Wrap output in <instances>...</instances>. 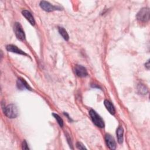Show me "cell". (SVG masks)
Instances as JSON below:
<instances>
[{
  "mask_svg": "<svg viewBox=\"0 0 150 150\" xmlns=\"http://www.w3.org/2000/svg\"><path fill=\"white\" fill-rule=\"evenodd\" d=\"M4 112L6 116L10 118H16L18 114L16 106L13 104H9L6 107H4Z\"/></svg>",
  "mask_w": 150,
  "mask_h": 150,
  "instance_id": "1",
  "label": "cell"
},
{
  "mask_svg": "<svg viewBox=\"0 0 150 150\" xmlns=\"http://www.w3.org/2000/svg\"><path fill=\"white\" fill-rule=\"evenodd\" d=\"M89 114L91 117V118L93 122V123L100 128L104 127V122L101 117L93 110H91L89 111Z\"/></svg>",
  "mask_w": 150,
  "mask_h": 150,
  "instance_id": "2",
  "label": "cell"
},
{
  "mask_svg": "<svg viewBox=\"0 0 150 150\" xmlns=\"http://www.w3.org/2000/svg\"><path fill=\"white\" fill-rule=\"evenodd\" d=\"M150 11L148 8H142L137 13V18L142 22H147L149 19Z\"/></svg>",
  "mask_w": 150,
  "mask_h": 150,
  "instance_id": "3",
  "label": "cell"
},
{
  "mask_svg": "<svg viewBox=\"0 0 150 150\" xmlns=\"http://www.w3.org/2000/svg\"><path fill=\"white\" fill-rule=\"evenodd\" d=\"M13 30L15 33L16 38L20 40H23L25 38V35L24 31L22 29L21 25L18 23L16 22L13 26Z\"/></svg>",
  "mask_w": 150,
  "mask_h": 150,
  "instance_id": "4",
  "label": "cell"
},
{
  "mask_svg": "<svg viewBox=\"0 0 150 150\" xmlns=\"http://www.w3.org/2000/svg\"><path fill=\"white\" fill-rule=\"evenodd\" d=\"M40 6L45 11L47 12H52L56 10H59L60 8L59 7L55 6L49 2L45 1H42L40 2Z\"/></svg>",
  "mask_w": 150,
  "mask_h": 150,
  "instance_id": "5",
  "label": "cell"
},
{
  "mask_svg": "<svg viewBox=\"0 0 150 150\" xmlns=\"http://www.w3.org/2000/svg\"><path fill=\"white\" fill-rule=\"evenodd\" d=\"M74 71L76 75L80 77H84L88 75L86 69L81 65H76L74 68Z\"/></svg>",
  "mask_w": 150,
  "mask_h": 150,
  "instance_id": "6",
  "label": "cell"
},
{
  "mask_svg": "<svg viewBox=\"0 0 150 150\" xmlns=\"http://www.w3.org/2000/svg\"><path fill=\"white\" fill-rule=\"evenodd\" d=\"M105 142L108 147L111 149H115L116 148V143L114 141V138L111 137V135L109 134H107L105 137Z\"/></svg>",
  "mask_w": 150,
  "mask_h": 150,
  "instance_id": "7",
  "label": "cell"
},
{
  "mask_svg": "<svg viewBox=\"0 0 150 150\" xmlns=\"http://www.w3.org/2000/svg\"><path fill=\"white\" fill-rule=\"evenodd\" d=\"M6 50L8 52H11L15 53H17V54H20L27 56V54L26 53H25L23 51H22V50H21L20 49H19L17 46H16L15 45H9L6 46Z\"/></svg>",
  "mask_w": 150,
  "mask_h": 150,
  "instance_id": "8",
  "label": "cell"
},
{
  "mask_svg": "<svg viewBox=\"0 0 150 150\" xmlns=\"http://www.w3.org/2000/svg\"><path fill=\"white\" fill-rule=\"evenodd\" d=\"M17 87L20 90H23V89H27L31 90V88L29 86V84L27 83V82L23 79L19 78L17 80Z\"/></svg>",
  "mask_w": 150,
  "mask_h": 150,
  "instance_id": "9",
  "label": "cell"
},
{
  "mask_svg": "<svg viewBox=\"0 0 150 150\" xmlns=\"http://www.w3.org/2000/svg\"><path fill=\"white\" fill-rule=\"evenodd\" d=\"M22 13L26 18V19L30 22V23L32 25H35V19H34L32 13L29 11L23 10V11H22Z\"/></svg>",
  "mask_w": 150,
  "mask_h": 150,
  "instance_id": "10",
  "label": "cell"
},
{
  "mask_svg": "<svg viewBox=\"0 0 150 150\" xmlns=\"http://www.w3.org/2000/svg\"><path fill=\"white\" fill-rule=\"evenodd\" d=\"M104 105L105 107H106L107 110L109 111V112L111 114H115V108H114V105L112 104V103L111 102H110L108 100H105L104 102Z\"/></svg>",
  "mask_w": 150,
  "mask_h": 150,
  "instance_id": "11",
  "label": "cell"
},
{
  "mask_svg": "<svg viewBox=\"0 0 150 150\" xmlns=\"http://www.w3.org/2000/svg\"><path fill=\"white\" fill-rule=\"evenodd\" d=\"M116 134L118 143L121 144L123 141V128L121 127H118L117 129Z\"/></svg>",
  "mask_w": 150,
  "mask_h": 150,
  "instance_id": "12",
  "label": "cell"
},
{
  "mask_svg": "<svg viewBox=\"0 0 150 150\" xmlns=\"http://www.w3.org/2000/svg\"><path fill=\"white\" fill-rule=\"evenodd\" d=\"M59 32L65 40H69V35H68L67 31L63 28L59 27Z\"/></svg>",
  "mask_w": 150,
  "mask_h": 150,
  "instance_id": "13",
  "label": "cell"
},
{
  "mask_svg": "<svg viewBox=\"0 0 150 150\" xmlns=\"http://www.w3.org/2000/svg\"><path fill=\"white\" fill-rule=\"evenodd\" d=\"M138 91L141 94H146L148 93V88L142 84H139L138 86Z\"/></svg>",
  "mask_w": 150,
  "mask_h": 150,
  "instance_id": "14",
  "label": "cell"
},
{
  "mask_svg": "<svg viewBox=\"0 0 150 150\" xmlns=\"http://www.w3.org/2000/svg\"><path fill=\"white\" fill-rule=\"evenodd\" d=\"M52 115H53V117H54V118L57 120V121L58 124H59V125H60L61 127H62L63 125V121L62 119L61 118V117H60L58 114H57L53 113Z\"/></svg>",
  "mask_w": 150,
  "mask_h": 150,
  "instance_id": "15",
  "label": "cell"
},
{
  "mask_svg": "<svg viewBox=\"0 0 150 150\" xmlns=\"http://www.w3.org/2000/svg\"><path fill=\"white\" fill-rule=\"evenodd\" d=\"M76 146L78 149H86V147L84 146V145H83V144H81V142H77L76 144Z\"/></svg>",
  "mask_w": 150,
  "mask_h": 150,
  "instance_id": "16",
  "label": "cell"
},
{
  "mask_svg": "<svg viewBox=\"0 0 150 150\" xmlns=\"http://www.w3.org/2000/svg\"><path fill=\"white\" fill-rule=\"evenodd\" d=\"M22 149H29L26 141H23V142H22Z\"/></svg>",
  "mask_w": 150,
  "mask_h": 150,
  "instance_id": "17",
  "label": "cell"
},
{
  "mask_svg": "<svg viewBox=\"0 0 150 150\" xmlns=\"http://www.w3.org/2000/svg\"><path fill=\"white\" fill-rule=\"evenodd\" d=\"M145 67L148 69H149V60H148V62L145 63Z\"/></svg>",
  "mask_w": 150,
  "mask_h": 150,
  "instance_id": "18",
  "label": "cell"
}]
</instances>
